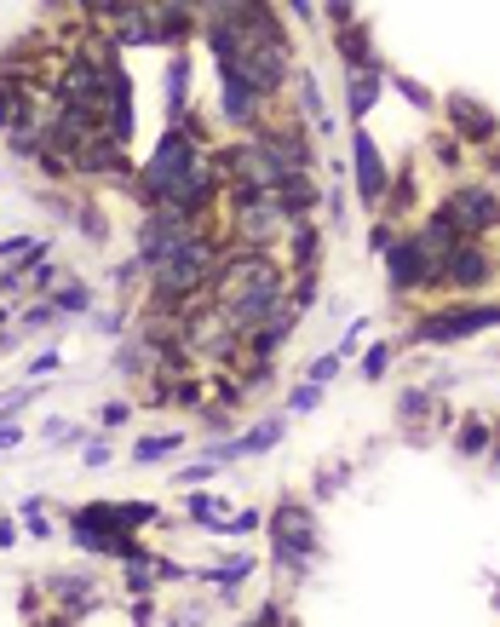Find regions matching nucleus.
Here are the masks:
<instances>
[{"mask_svg":"<svg viewBox=\"0 0 500 627\" xmlns=\"http://www.w3.org/2000/svg\"><path fill=\"white\" fill-rule=\"evenodd\" d=\"M317 512L305 501H276L271 512V558L288 570V576H305L311 558H317Z\"/></svg>","mask_w":500,"mask_h":627,"instance_id":"nucleus-1","label":"nucleus"},{"mask_svg":"<svg viewBox=\"0 0 500 627\" xmlns=\"http://www.w3.org/2000/svg\"><path fill=\"white\" fill-rule=\"evenodd\" d=\"M213 265H219V254H213V242H207V236L179 242V248L161 259L156 271H150V277H156V300L161 305H179L184 294H196V288L213 277Z\"/></svg>","mask_w":500,"mask_h":627,"instance_id":"nucleus-2","label":"nucleus"},{"mask_svg":"<svg viewBox=\"0 0 500 627\" xmlns=\"http://www.w3.org/2000/svg\"><path fill=\"white\" fill-rule=\"evenodd\" d=\"M495 323H500V305H455V311H437L426 323H414V340L443 346V340H466V334H483Z\"/></svg>","mask_w":500,"mask_h":627,"instance_id":"nucleus-3","label":"nucleus"},{"mask_svg":"<svg viewBox=\"0 0 500 627\" xmlns=\"http://www.w3.org/2000/svg\"><path fill=\"white\" fill-rule=\"evenodd\" d=\"M351 167H357V196H363V208H380L391 179H386V162H380V144L368 139V127L351 133Z\"/></svg>","mask_w":500,"mask_h":627,"instance_id":"nucleus-4","label":"nucleus"},{"mask_svg":"<svg viewBox=\"0 0 500 627\" xmlns=\"http://www.w3.org/2000/svg\"><path fill=\"white\" fill-rule=\"evenodd\" d=\"M443 219L460 231H489V225H500V202L489 196V190H455L449 196V208H443Z\"/></svg>","mask_w":500,"mask_h":627,"instance_id":"nucleus-5","label":"nucleus"},{"mask_svg":"<svg viewBox=\"0 0 500 627\" xmlns=\"http://www.w3.org/2000/svg\"><path fill=\"white\" fill-rule=\"evenodd\" d=\"M391 288L397 294H409V288H420V282H432L437 277V265H432V254L420 248V236H409V242H391Z\"/></svg>","mask_w":500,"mask_h":627,"instance_id":"nucleus-6","label":"nucleus"},{"mask_svg":"<svg viewBox=\"0 0 500 627\" xmlns=\"http://www.w3.org/2000/svg\"><path fill=\"white\" fill-rule=\"evenodd\" d=\"M288 438V415H271V420H259L248 438H236V443H219L207 461L213 466H225V461H248V455H265V449H276V443Z\"/></svg>","mask_w":500,"mask_h":627,"instance_id":"nucleus-7","label":"nucleus"},{"mask_svg":"<svg viewBox=\"0 0 500 627\" xmlns=\"http://www.w3.org/2000/svg\"><path fill=\"white\" fill-rule=\"evenodd\" d=\"M219 104H225V121H236V127H259V110H265V98L236 70H219Z\"/></svg>","mask_w":500,"mask_h":627,"instance_id":"nucleus-8","label":"nucleus"},{"mask_svg":"<svg viewBox=\"0 0 500 627\" xmlns=\"http://www.w3.org/2000/svg\"><path fill=\"white\" fill-rule=\"evenodd\" d=\"M437 277H443V282H460V288H478V282L489 277V259H483L478 248H455V254L437 265Z\"/></svg>","mask_w":500,"mask_h":627,"instance_id":"nucleus-9","label":"nucleus"},{"mask_svg":"<svg viewBox=\"0 0 500 627\" xmlns=\"http://www.w3.org/2000/svg\"><path fill=\"white\" fill-rule=\"evenodd\" d=\"M449 121H455V133H466V139H495L500 133L495 116L483 104H472V98H449Z\"/></svg>","mask_w":500,"mask_h":627,"instance_id":"nucleus-10","label":"nucleus"},{"mask_svg":"<svg viewBox=\"0 0 500 627\" xmlns=\"http://www.w3.org/2000/svg\"><path fill=\"white\" fill-rule=\"evenodd\" d=\"M184 104H190V58L167 64V127H184Z\"/></svg>","mask_w":500,"mask_h":627,"instance_id":"nucleus-11","label":"nucleus"},{"mask_svg":"<svg viewBox=\"0 0 500 627\" xmlns=\"http://www.w3.org/2000/svg\"><path fill=\"white\" fill-rule=\"evenodd\" d=\"M184 512L196 524H213L207 535H225V524H230V501H213V495H184Z\"/></svg>","mask_w":500,"mask_h":627,"instance_id":"nucleus-12","label":"nucleus"},{"mask_svg":"<svg viewBox=\"0 0 500 627\" xmlns=\"http://www.w3.org/2000/svg\"><path fill=\"white\" fill-rule=\"evenodd\" d=\"M380 98V70H351V116H368Z\"/></svg>","mask_w":500,"mask_h":627,"instance_id":"nucleus-13","label":"nucleus"},{"mask_svg":"<svg viewBox=\"0 0 500 627\" xmlns=\"http://www.w3.org/2000/svg\"><path fill=\"white\" fill-rule=\"evenodd\" d=\"M173 449H184V432H156V438L133 443V461H138V466H144V461H167Z\"/></svg>","mask_w":500,"mask_h":627,"instance_id":"nucleus-14","label":"nucleus"},{"mask_svg":"<svg viewBox=\"0 0 500 627\" xmlns=\"http://www.w3.org/2000/svg\"><path fill=\"white\" fill-rule=\"evenodd\" d=\"M87 305H92V294L81 282H64V288H58V317H75V311H87Z\"/></svg>","mask_w":500,"mask_h":627,"instance_id":"nucleus-15","label":"nucleus"},{"mask_svg":"<svg viewBox=\"0 0 500 627\" xmlns=\"http://www.w3.org/2000/svg\"><path fill=\"white\" fill-rule=\"evenodd\" d=\"M161 512L150 507V501H121V524H127V530H138V524H156Z\"/></svg>","mask_w":500,"mask_h":627,"instance_id":"nucleus-16","label":"nucleus"},{"mask_svg":"<svg viewBox=\"0 0 500 627\" xmlns=\"http://www.w3.org/2000/svg\"><path fill=\"white\" fill-rule=\"evenodd\" d=\"M317 397H322V386H294V397H288V415H305V409H317Z\"/></svg>","mask_w":500,"mask_h":627,"instance_id":"nucleus-17","label":"nucleus"},{"mask_svg":"<svg viewBox=\"0 0 500 627\" xmlns=\"http://www.w3.org/2000/svg\"><path fill=\"white\" fill-rule=\"evenodd\" d=\"M334 374H340V351H328V357H317V363H311V386H328Z\"/></svg>","mask_w":500,"mask_h":627,"instance_id":"nucleus-18","label":"nucleus"},{"mask_svg":"<svg viewBox=\"0 0 500 627\" xmlns=\"http://www.w3.org/2000/svg\"><path fill=\"white\" fill-rule=\"evenodd\" d=\"M483 443H489V426H483V420H466V432H460V449H466V455H478Z\"/></svg>","mask_w":500,"mask_h":627,"instance_id":"nucleus-19","label":"nucleus"},{"mask_svg":"<svg viewBox=\"0 0 500 627\" xmlns=\"http://www.w3.org/2000/svg\"><path fill=\"white\" fill-rule=\"evenodd\" d=\"M259 524H265V518H259V512H236V518H230V524H225V535H236V541H242V535H253V530H259Z\"/></svg>","mask_w":500,"mask_h":627,"instance_id":"nucleus-20","label":"nucleus"},{"mask_svg":"<svg viewBox=\"0 0 500 627\" xmlns=\"http://www.w3.org/2000/svg\"><path fill=\"white\" fill-rule=\"evenodd\" d=\"M288 616H282V604H265V610H253L248 616V627H282Z\"/></svg>","mask_w":500,"mask_h":627,"instance_id":"nucleus-21","label":"nucleus"},{"mask_svg":"<svg viewBox=\"0 0 500 627\" xmlns=\"http://www.w3.org/2000/svg\"><path fill=\"white\" fill-rule=\"evenodd\" d=\"M386 363H391V346H374V351L363 357V374L374 380V374H386Z\"/></svg>","mask_w":500,"mask_h":627,"instance_id":"nucleus-22","label":"nucleus"},{"mask_svg":"<svg viewBox=\"0 0 500 627\" xmlns=\"http://www.w3.org/2000/svg\"><path fill=\"white\" fill-rule=\"evenodd\" d=\"M397 93L409 98V104H432V93H426V87H414L409 75H397Z\"/></svg>","mask_w":500,"mask_h":627,"instance_id":"nucleus-23","label":"nucleus"},{"mask_svg":"<svg viewBox=\"0 0 500 627\" xmlns=\"http://www.w3.org/2000/svg\"><path fill=\"white\" fill-rule=\"evenodd\" d=\"M18 443H23V432L12 426V420H0V455H6V449H18Z\"/></svg>","mask_w":500,"mask_h":627,"instance_id":"nucleus-24","label":"nucleus"},{"mask_svg":"<svg viewBox=\"0 0 500 627\" xmlns=\"http://www.w3.org/2000/svg\"><path fill=\"white\" fill-rule=\"evenodd\" d=\"M207 472H213V461H196V466H184V472H179V484H202Z\"/></svg>","mask_w":500,"mask_h":627,"instance_id":"nucleus-25","label":"nucleus"},{"mask_svg":"<svg viewBox=\"0 0 500 627\" xmlns=\"http://www.w3.org/2000/svg\"><path fill=\"white\" fill-rule=\"evenodd\" d=\"M127 415H133L127 403H104V415H98V420H104V426H121V420H127Z\"/></svg>","mask_w":500,"mask_h":627,"instance_id":"nucleus-26","label":"nucleus"},{"mask_svg":"<svg viewBox=\"0 0 500 627\" xmlns=\"http://www.w3.org/2000/svg\"><path fill=\"white\" fill-rule=\"evenodd\" d=\"M52 369H58V351H41V357L29 363V374H52Z\"/></svg>","mask_w":500,"mask_h":627,"instance_id":"nucleus-27","label":"nucleus"},{"mask_svg":"<svg viewBox=\"0 0 500 627\" xmlns=\"http://www.w3.org/2000/svg\"><path fill=\"white\" fill-rule=\"evenodd\" d=\"M110 461V443H87V466H104Z\"/></svg>","mask_w":500,"mask_h":627,"instance_id":"nucleus-28","label":"nucleus"},{"mask_svg":"<svg viewBox=\"0 0 500 627\" xmlns=\"http://www.w3.org/2000/svg\"><path fill=\"white\" fill-rule=\"evenodd\" d=\"M12 541H18V524H12V518H0V547H12Z\"/></svg>","mask_w":500,"mask_h":627,"instance_id":"nucleus-29","label":"nucleus"},{"mask_svg":"<svg viewBox=\"0 0 500 627\" xmlns=\"http://www.w3.org/2000/svg\"><path fill=\"white\" fill-rule=\"evenodd\" d=\"M495 461H500V449H495Z\"/></svg>","mask_w":500,"mask_h":627,"instance_id":"nucleus-30","label":"nucleus"}]
</instances>
